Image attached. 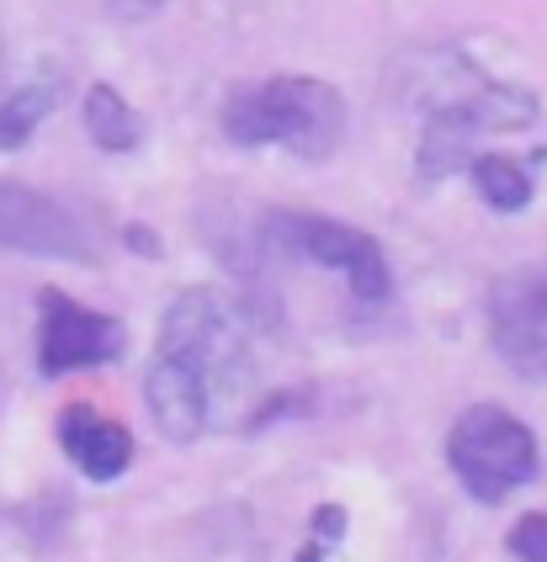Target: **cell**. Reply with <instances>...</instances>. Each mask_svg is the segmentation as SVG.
I'll list each match as a JSON object with an SVG mask.
<instances>
[{
    "instance_id": "cell-2",
    "label": "cell",
    "mask_w": 547,
    "mask_h": 562,
    "mask_svg": "<svg viewBox=\"0 0 547 562\" xmlns=\"http://www.w3.org/2000/svg\"><path fill=\"white\" fill-rule=\"evenodd\" d=\"M447 468L457 472V483L468 488V499L500 504L537 477L543 451H537V436L515 419L511 408L473 404L451 419Z\"/></svg>"
},
{
    "instance_id": "cell-15",
    "label": "cell",
    "mask_w": 547,
    "mask_h": 562,
    "mask_svg": "<svg viewBox=\"0 0 547 562\" xmlns=\"http://www.w3.org/2000/svg\"><path fill=\"white\" fill-rule=\"evenodd\" d=\"M165 0H107V11L118 16V22H144V16H155Z\"/></svg>"
},
{
    "instance_id": "cell-8",
    "label": "cell",
    "mask_w": 547,
    "mask_h": 562,
    "mask_svg": "<svg viewBox=\"0 0 547 562\" xmlns=\"http://www.w3.org/2000/svg\"><path fill=\"white\" fill-rule=\"evenodd\" d=\"M489 340L521 376H547V266H521L489 286Z\"/></svg>"
},
{
    "instance_id": "cell-16",
    "label": "cell",
    "mask_w": 547,
    "mask_h": 562,
    "mask_svg": "<svg viewBox=\"0 0 547 562\" xmlns=\"http://www.w3.org/2000/svg\"><path fill=\"white\" fill-rule=\"evenodd\" d=\"M123 239L133 245V255H160V234H149L144 223H129V228H123Z\"/></svg>"
},
{
    "instance_id": "cell-6",
    "label": "cell",
    "mask_w": 547,
    "mask_h": 562,
    "mask_svg": "<svg viewBox=\"0 0 547 562\" xmlns=\"http://www.w3.org/2000/svg\"><path fill=\"white\" fill-rule=\"evenodd\" d=\"M123 318L97 313L75 303L59 286H43L37 297V372L43 376H69L91 372L123 356Z\"/></svg>"
},
{
    "instance_id": "cell-11",
    "label": "cell",
    "mask_w": 547,
    "mask_h": 562,
    "mask_svg": "<svg viewBox=\"0 0 547 562\" xmlns=\"http://www.w3.org/2000/svg\"><path fill=\"white\" fill-rule=\"evenodd\" d=\"M80 117H86V133H91V144H97L101 155H133L144 144V117L129 106V95L118 91V86H107V80H97L86 91Z\"/></svg>"
},
{
    "instance_id": "cell-12",
    "label": "cell",
    "mask_w": 547,
    "mask_h": 562,
    "mask_svg": "<svg viewBox=\"0 0 547 562\" xmlns=\"http://www.w3.org/2000/svg\"><path fill=\"white\" fill-rule=\"evenodd\" d=\"M468 170H473V187H479V196L494 213H521L532 202V191H537L532 170L511 155H473Z\"/></svg>"
},
{
    "instance_id": "cell-4",
    "label": "cell",
    "mask_w": 547,
    "mask_h": 562,
    "mask_svg": "<svg viewBox=\"0 0 547 562\" xmlns=\"http://www.w3.org/2000/svg\"><path fill=\"white\" fill-rule=\"evenodd\" d=\"M260 245L303 266H324L335 277H346L361 303H383L393 277H388V255L372 234H361L351 223L320 218V213H298V207H277L260 218Z\"/></svg>"
},
{
    "instance_id": "cell-7",
    "label": "cell",
    "mask_w": 547,
    "mask_h": 562,
    "mask_svg": "<svg viewBox=\"0 0 547 562\" xmlns=\"http://www.w3.org/2000/svg\"><path fill=\"white\" fill-rule=\"evenodd\" d=\"M0 250L11 255H37V260H80L91 266V234L65 202H54L48 191L22 187L0 176Z\"/></svg>"
},
{
    "instance_id": "cell-9",
    "label": "cell",
    "mask_w": 547,
    "mask_h": 562,
    "mask_svg": "<svg viewBox=\"0 0 547 562\" xmlns=\"http://www.w3.org/2000/svg\"><path fill=\"white\" fill-rule=\"evenodd\" d=\"M144 404H149L155 430H160L165 440L192 446V440L208 430L213 393H208V382H202L192 367H181V361H170V356H155V361H149V376H144Z\"/></svg>"
},
{
    "instance_id": "cell-10",
    "label": "cell",
    "mask_w": 547,
    "mask_h": 562,
    "mask_svg": "<svg viewBox=\"0 0 547 562\" xmlns=\"http://www.w3.org/2000/svg\"><path fill=\"white\" fill-rule=\"evenodd\" d=\"M59 446L69 451V462L80 468V477H91V483H112L133 462L129 425L101 414L97 404H69L59 414Z\"/></svg>"
},
{
    "instance_id": "cell-14",
    "label": "cell",
    "mask_w": 547,
    "mask_h": 562,
    "mask_svg": "<svg viewBox=\"0 0 547 562\" xmlns=\"http://www.w3.org/2000/svg\"><path fill=\"white\" fill-rule=\"evenodd\" d=\"M505 547L521 562H547V515H521L505 536Z\"/></svg>"
},
{
    "instance_id": "cell-5",
    "label": "cell",
    "mask_w": 547,
    "mask_h": 562,
    "mask_svg": "<svg viewBox=\"0 0 547 562\" xmlns=\"http://www.w3.org/2000/svg\"><path fill=\"white\" fill-rule=\"evenodd\" d=\"M160 356L192 367L208 393L219 387H239L250 376V350H245V335L239 324L228 318V308L208 292V286H192L181 292L170 308H165V324H160Z\"/></svg>"
},
{
    "instance_id": "cell-13",
    "label": "cell",
    "mask_w": 547,
    "mask_h": 562,
    "mask_svg": "<svg viewBox=\"0 0 547 562\" xmlns=\"http://www.w3.org/2000/svg\"><path fill=\"white\" fill-rule=\"evenodd\" d=\"M54 101H59V86H54V80H27V86H16V91L0 101V149H5V155L22 149V144L37 133V123L54 112Z\"/></svg>"
},
{
    "instance_id": "cell-1",
    "label": "cell",
    "mask_w": 547,
    "mask_h": 562,
    "mask_svg": "<svg viewBox=\"0 0 547 562\" xmlns=\"http://www.w3.org/2000/svg\"><path fill=\"white\" fill-rule=\"evenodd\" d=\"M224 138L239 149H288V155L324 165L346 144V95L320 75H266L256 86L228 91L224 112Z\"/></svg>"
},
{
    "instance_id": "cell-3",
    "label": "cell",
    "mask_w": 547,
    "mask_h": 562,
    "mask_svg": "<svg viewBox=\"0 0 547 562\" xmlns=\"http://www.w3.org/2000/svg\"><path fill=\"white\" fill-rule=\"evenodd\" d=\"M537 95L526 86H511V80H473L462 95L451 101H436L431 117L420 127V149H415V165L425 181H442L447 170H457L473 138L479 133H521V127L537 123Z\"/></svg>"
}]
</instances>
